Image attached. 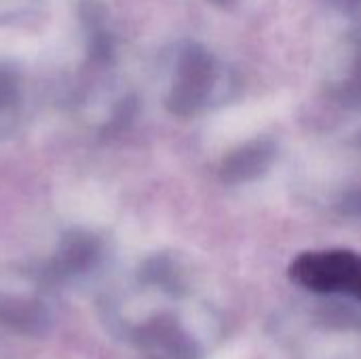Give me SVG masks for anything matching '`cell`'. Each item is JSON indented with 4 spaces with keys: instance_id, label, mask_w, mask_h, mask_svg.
<instances>
[{
    "instance_id": "6",
    "label": "cell",
    "mask_w": 361,
    "mask_h": 359,
    "mask_svg": "<svg viewBox=\"0 0 361 359\" xmlns=\"http://www.w3.org/2000/svg\"><path fill=\"white\" fill-rule=\"evenodd\" d=\"M55 326L53 309L38 296L0 292V330L25 339H42Z\"/></svg>"
},
{
    "instance_id": "7",
    "label": "cell",
    "mask_w": 361,
    "mask_h": 359,
    "mask_svg": "<svg viewBox=\"0 0 361 359\" xmlns=\"http://www.w3.org/2000/svg\"><path fill=\"white\" fill-rule=\"evenodd\" d=\"M275 159L277 146L271 138H252L222 157L218 174L228 186L252 184L269 174Z\"/></svg>"
},
{
    "instance_id": "11",
    "label": "cell",
    "mask_w": 361,
    "mask_h": 359,
    "mask_svg": "<svg viewBox=\"0 0 361 359\" xmlns=\"http://www.w3.org/2000/svg\"><path fill=\"white\" fill-rule=\"evenodd\" d=\"M15 99V80L11 74L0 72V110Z\"/></svg>"
},
{
    "instance_id": "5",
    "label": "cell",
    "mask_w": 361,
    "mask_h": 359,
    "mask_svg": "<svg viewBox=\"0 0 361 359\" xmlns=\"http://www.w3.org/2000/svg\"><path fill=\"white\" fill-rule=\"evenodd\" d=\"M326 89L338 106L361 114V30L349 32L332 51Z\"/></svg>"
},
{
    "instance_id": "10",
    "label": "cell",
    "mask_w": 361,
    "mask_h": 359,
    "mask_svg": "<svg viewBox=\"0 0 361 359\" xmlns=\"http://www.w3.org/2000/svg\"><path fill=\"white\" fill-rule=\"evenodd\" d=\"M334 11L351 19H361V0H326Z\"/></svg>"
},
{
    "instance_id": "3",
    "label": "cell",
    "mask_w": 361,
    "mask_h": 359,
    "mask_svg": "<svg viewBox=\"0 0 361 359\" xmlns=\"http://www.w3.org/2000/svg\"><path fill=\"white\" fill-rule=\"evenodd\" d=\"M237 80L233 70L205 44L186 42L173 63V78L165 97V106L180 118L207 112L233 99Z\"/></svg>"
},
{
    "instance_id": "2",
    "label": "cell",
    "mask_w": 361,
    "mask_h": 359,
    "mask_svg": "<svg viewBox=\"0 0 361 359\" xmlns=\"http://www.w3.org/2000/svg\"><path fill=\"white\" fill-rule=\"evenodd\" d=\"M326 300L281 320L277 332L288 359H361L360 303Z\"/></svg>"
},
{
    "instance_id": "8",
    "label": "cell",
    "mask_w": 361,
    "mask_h": 359,
    "mask_svg": "<svg viewBox=\"0 0 361 359\" xmlns=\"http://www.w3.org/2000/svg\"><path fill=\"white\" fill-rule=\"evenodd\" d=\"M97 258H99L97 239L87 231L72 229L61 237L47 271L51 279H70L93 269Z\"/></svg>"
},
{
    "instance_id": "12",
    "label": "cell",
    "mask_w": 361,
    "mask_h": 359,
    "mask_svg": "<svg viewBox=\"0 0 361 359\" xmlns=\"http://www.w3.org/2000/svg\"><path fill=\"white\" fill-rule=\"evenodd\" d=\"M212 4H216V6H231L235 0H209Z\"/></svg>"
},
{
    "instance_id": "1",
    "label": "cell",
    "mask_w": 361,
    "mask_h": 359,
    "mask_svg": "<svg viewBox=\"0 0 361 359\" xmlns=\"http://www.w3.org/2000/svg\"><path fill=\"white\" fill-rule=\"evenodd\" d=\"M127 336L144 359H207L224 336V317L195 290L129 326Z\"/></svg>"
},
{
    "instance_id": "4",
    "label": "cell",
    "mask_w": 361,
    "mask_h": 359,
    "mask_svg": "<svg viewBox=\"0 0 361 359\" xmlns=\"http://www.w3.org/2000/svg\"><path fill=\"white\" fill-rule=\"evenodd\" d=\"M288 275L292 284L317 298L361 305V252L347 248L309 250L290 262Z\"/></svg>"
},
{
    "instance_id": "9",
    "label": "cell",
    "mask_w": 361,
    "mask_h": 359,
    "mask_svg": "<svg viewBox=\"0 0 361 359\" xmlns=\"http://www.w3.org/2000/svg\"><path fill=\"white\" fill-rule=\"evenodd\" d=\"M345 148V171L330 197V209L361 222V129L347 140Z\"/></svg>"
}]
</instances>
